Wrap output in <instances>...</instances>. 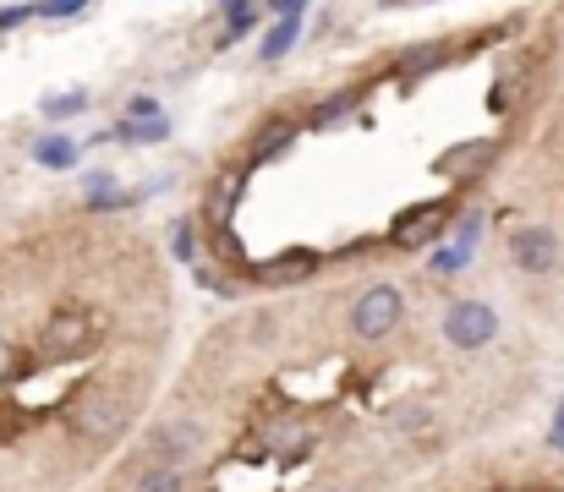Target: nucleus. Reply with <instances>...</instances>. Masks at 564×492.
Returning <instances> with one entry per match:
<instances>
[{"label":"nucleus","instance_id":"f257e3e1","mask_svg":"<svg viewBox=\"0 0 564 492\" xmlns=\"http://www.w3.org/2000/svg\"><path fill=\"white\" fill-rule=\"evenodd\" d=\"M105 339V313L94 307H55L39 328V356L44 361H77Z\"/></svg>","mask_w":564,"mask_h":492},{"label":"nucleus","instance_id":"f03ea898","mask_svg":"<svg viewBox=\"0 0 564 492\" xmlns=\"http://www.w3.org/2000/svg\"><path fill=\"white\" fill-rule=\"evenodd\" d=\"M66 422H72V433H77L83 444H116V438L127 433V400L110 394V389H88V394L72 400Z\"/></svg>","mask_w":564,"mask_h":492},{"label":"nucleus","instance_id":"7ed1b4c3","mask_svg":"<svg viewBox=\"0 0 564 492\" xmlns=\"http://www.w3.org/2000/svg\"><path fill=\"white\" fill-rule=\"evenodd\" d=\"M400 318H405V296L394 285H368L351 307V334L357 339H383V334L400 328Z\"/></svg>","mask_w":564,"mask_h":492},{"label":"nucleus","instance_id":"20e7f679","mask_svg":"<svg viewBox=\"0 0 564 492\" xmlns=\"http://www.w3.org/2000/svg\"><path fill=\"white\" fill-rule=\"evenodd\" d=\"M444 225H449V197L411 203V208H400V214H394L389 241H394V247H427V241H438V236H444Z\"/></svg>","mask_w":564,"mask_h":492},{"label":"nucleus","instance_id":"39448f33","mask_svg":"<svg viewBox=\"0 0 564 492\" xmlns=\"http://www.w3.org/2000/svg\"><path fill=\"white\" fill-rule=\"evenodd\" d=\"M494 334H499V313H494L488 302H455V307L444 313V339H449L455 350H482Z\"/></svg>","mask_w":564,"mask_h":492},{"label":"nucleus","instance_id":"423d86ee","mask_svg":"<svg viewBox=\"0 0 564 492\" xmlns=\"http://www.w3.org/2000/svg\"><path fill=\"white\" fill-rule=\"evenodd\" d=\"M510 258H516V269H521V274L543 280V274H554V269H560V236H554V230H543V225L516 230V236H510Z\"/></svg>","mask_w":564,"mask_h":492},{"label":"nucleus","instance_id":"0eeeda50","mask_svg":"<svg viewBox=\"0 0 564 492\" xmlns=\"http://www.w3.org/2000/svg\"><path fill=\"white\" fill-rule=\"evenodd\" d=\"M203 449V433L192 427V422H165V427H154V455H160V466H182Z\"/></svg>","mask_w":564,"mask_h":492},{"label":"nucleus","instance_id":"6e6552de","mask_svg":"<svg viewBox=\"0 0 564 492\" xmlns=\"http://www.w3.org/2000/svg\"><path fill=\"white\" fill-rule=\"evenodd\" d=\"M296 39H302V17H280V22L263 33V44H258V61H263V66L285 61V55L296 50Z\"/></svg>","mask_w":564,"mask_h":492},{"label":"nucleus","instance_id":"1a4fd4ad","mask_svg":"<svg viewBox=\"0 0 564 492\" xmlns=\"http://www.w3.org/2000/svg\"><path fill=\"white\" fill-rule=\"evenodd\" d=\"M313 269H318V258H313V252H280L274 263H258V280L285 285V280H302V274H313Z\"/></svg>","mask_w":564,"mask_h":492},{"label":"nucleus","instance_id":"9d476101","mask_svg":"<svg viewBox=\"0 0 564 492\" xmlns=\"http://www.w3.org/2000/svg\"><path fill=\"white\" fill-rule=\"evenodd\" d=\"M296 143V127L291 121H269L258 138H252V164H269V160H280L285 149Z\"/></svg>","mask_w":564,"mask_h":492},{"label":"nucleus","instance_id":"9b49d317","mask_svg":"<svg viewBox=\"0 0 564 492\" xmlns=\"http://www.w3.org/2000/svg\"><path fill=\"white\" fill-rule=\"evenodd\" d=\"M477 230H482V219H466V225L455 230V247H449V252H438V258H433V269H438V274H455V269L477 252Z\"/></svg>","mask_w":564,"mask_h":492},{"label":"nucleus","instance_id":"f8f14e48","mask_svg":"<svg viewBox=\"0 0 564 492\" xmlns=\"http://www.w3.org/2000/svg\"><path fill=\"white\" fill-rule=\"evenodd\" d=\"M77 154H83V149H77L72 138H44V143H33V160L44 164V170H72Z\"/></svg>","mask_w":564,"mask_h":492},{"label":"nucleus","instance_id":"ddd939ff","mask_svg":"<svg viewBox=\"0 0 564 492\" xmlns=\"http://www.w3.org/2000/svg\"><path fill=\"white\" fill-rule=\"evenodd\" d=\"M252 22H258V0H236V6H225V39H219V44L241 39Z\"/></svg>","mask_w":564,"mask_h":492},{"label":"nucleus","instance_id":"4468645a","mask_svg":"<svg viewBox=\"0 0 564 492\" xmlns=\"http://www.w3.org/2000/svg\"><path fill=\"white\" fill-rule=\"evenodd\" d=\"M132 492H187V482H182V471H176V466H154V471H143V477H138V488Z\"/></svg>","mask_w":564,"mask_h":492},{"label":"nucleus","instance_id":"2eb2a0df","mask_svg":"<svg viewBox=\"0 0 564 492\" xmlns=\"http://www.w3.org/2000/svg\"><path fill=\"white\" fill-rule=\"evenodd\" d=\"M83 105H88V94H83V88H66V94H50V99H44V116H50V121H66V116H77Z\"/></svg>","mask_w":564,"mask_h":492},{"label":"nucleus","instance_id":"dca6fc26","mask_svg":"<svg viewBox=\"0 0 564 492\" xmlns=\"http://www.w3.org/2000/svg\"><path fill=\"white\" fill-rule=\"evenodd\" d=\"M165 121H121L116 127V138H127V143H165Z\"/></svg>","mask_w":564,"mask_h":492},{"label":"nucleus","instance_id":"f3484780","mask_svg":"<svg viewBox=\"0 0 564 492\" xmlns=\"http://www.w3.org/2000/svg\"><path fill=\"white\" fill-rule=\"evenodd\" d=\"M127 121H165V116H160V99H154V94L127 99Z\"/></svg>","mask_w":564,"mask_h":492},{"label":"nucleus","instance_id":"a211bd4d","mask_svg":"<svg viewBox=\"0 0 564 492\" xmlns=\"http://www.w3.org/2000/svg\"><path fill=\"white\" fill-rule=\"evenodd\" d=\"M351 105H357V94H335V99L318 110V127H335L340 116H351Z\"/></svg>","mask_w":564,"mask_h":492},{"label":"nucleus","instance_id":"6ab92c4d","mask_svg":"<svg viewBox=\"0 0 564 492\" xmlns=\"http://www.w3.org/2000/svg\"><path fill=\"white\" fill-rule=\"evenodd\" d=\"M28 367H22V356H17V345L11 339H0V383H11V378H22Z\"/></svg>","mask_w":564,"mask_h":492},{"label":"nucleus","instance_id":"aec40b11","mask_svg":"<svg viewBox=\"0 0 564 492\" xmlns=\"http://www.w3.org/2000/svg\"><path fill=\"white\" fill-rule=\"evenodd\" d=\"M83 6H88V0H44V6H39V17H77Z\"/></svg>","mask_w":564,"mask_h":492},{"label":"nucleus","instance_id":"412c9836","mask_svg":"<svg viewBox=\"0 0 564 492\" xmlns=\"http://www.w3.org/2000/svg\"><path fill=\"white\" fill-rule=\"evenodd\" d=\"M28 17H39V11H33V6H6V11H0V28H17V22H28Z\"/></svg>","mask_w":564,"mask_h":492},{"label":"nucleus","instance_id":"4be33fe9","mask_svg":"<svg viewBox=\"0 0 564 492\" xmlns=\"http://www.w3.org/2000/svg\"><path fill=\"white\" fill-rule=\"evenodd\" d=\"M176 258H192V225L187 219L176 225Z\"/></svg>","mask_w":564,"mask_h":492},{"label":"nucleus","instance_id":"5701e85b","mask_svg":"<svg viewBox=\"0 0 564 492\" xmlns=\"http://www.w3.org/2000/svg\"><path fill=\"white\" fill-rule=\"evenodd\" d=\"M549 444L564 455V405H560V416H554V427H549Z\"/></svg>","mask_w":564,"mask_h":492},{"label":"nucleus","instance_id":"b1692460","mask_svg":"<svg viewBox=\"0 0 564 492\" xmlns=\"http://www.w3.org/2000/svg\"><path fill=\"white\" fill-rule=\"evenodd\" d=\"M274 11H280V17H302V11H307V0H274Z\"/></svg>","mask_w":564,"mask_h":492},{"label":"nucleus","instance_id":"393cba45","mask_svg":"<svg viewBox=\"0 0 564 492\" xmlns=\"http://www.w3.org/2000/svg\"><path fill=\"white\" fill-rule=\"evenodd\" d=\"M219 6H236V0H219Z\"/></svg>","mask_w":564,"mask_h":492}]
</instances>
